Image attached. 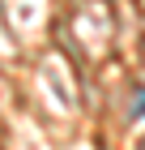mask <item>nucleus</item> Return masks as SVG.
Returning a JSON list of instances; mask_svg holds the SVG:
<instances>
[{
  "instance_id": "f257e3e1",
  "label": "nucleus",
  "mask_w": 145,
  "mask_h": 150,
  "mask_svg": "<svg viewBox=\"0 0 145 150\" xmlns=\"http://www.w3.org/2000/svg\"><path fill=\"white\" fill-rule=\"evenodd\" d=\"M141 116H145V86L137 90V99H132V120H141Z\"/></svg>"
}]
</instances>
